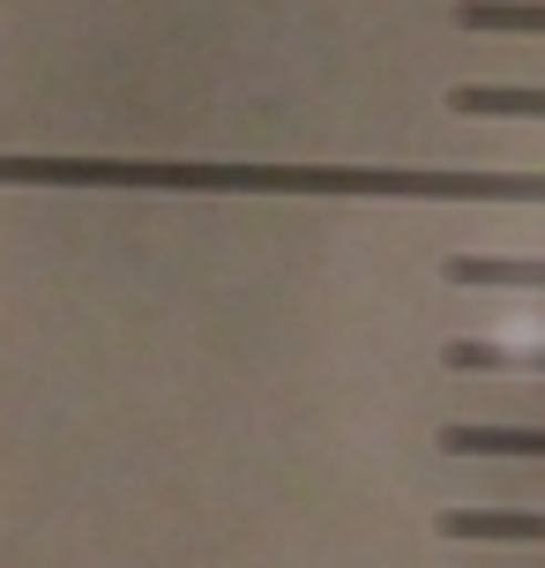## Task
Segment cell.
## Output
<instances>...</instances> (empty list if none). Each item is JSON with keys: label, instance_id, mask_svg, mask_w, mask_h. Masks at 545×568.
I'll return each mask as SVG.
<instances>
[{"label": "cell", "instance_id": "cell-5", "mask_svg": "<svg viewBox=\"0 0 545 568\" xmlns=\"http://www.w3.org/2000/svg\"><path fill=\"white\" fill-rule=\"evenodd\" d=\"M456 113H531L545 120V90H516V83H456L449 90Z\"/></svg>", "mask_w": 545, "mask_h": 568}, {"label": "cell", "instance_id": "cell-4", "mask_svg": "<svg viewBox=\"0 0 545 568\" xmlns=\"http://www.w3.org/2000/svg\"><path fill=\"white\" fill-rule=\"evenodd\" d=\"M449 284H545V262H516V255H449L441 262Z\"/></svg>", "mask_w": 545, "mask_h": 568}, {"label": "cell", "instance_id": "cell-1", "mask_svg": "<svg viewBox=\"0 0 545 568\" xmlns=\"http://www.w3.org/2000/svg\"><path fill=\"white\" fill-rule=\"evenodd\" d=\"M0 187H135V195H381V202H545V172L449 165H209V158H0Z\"/></svg>", "mask_w": 545, "mask_h": 568}, {"label": "cell", "instance_id": "cell-6", "mask_svg": "<svg viewBox=\"0 0 545 568\" xmlns=\"http://www.w3.org/2000/svg\"><path fill=\"white\" fill-rule=\"evenodd\" d=\"M463 30H545V0H463Z\"/></svg>", "mask_w": 545, "mask_h": 568}, {"label": "cell", "instance_id": "cell-2", "mask_svg": "<svg viewBox=\"0 0 545 568\" xmlns=\"http://www.w3.org/2000/svg\"><path fill=\"white\" fill-rule=\"evenodd\" d=\"M449 456H545V426H441Z\"/></svg>", "mask_w": 545, "mask_h": 568}, {"label": "cell", "instance_id": "cell-7", "mask_svg": "<svg viewBox=\"0 0 545 568\" xmlns=\"http://www.w3.org/2000/svg\"><path fill=\"white\" fill-rule=\"evenodd\" d=\"M538 367H545V352H538Z\"/></svg>", "mask_w": 545, "mask_h": 568}, {"label": "cell", "instance_id": "cell-3", "mask_svg": "<svg viewBox=\"0 0 545 568\" xmlns=\"http://www.w3.org/2000/svg\"><path fill=\"white\" fill-rule=\"evenodd\" d=\"M441 531L449 539H545V516H531V509H449Z\"/></svg>", "mask_w": 545, "mask_h": 568}]
</instances>
